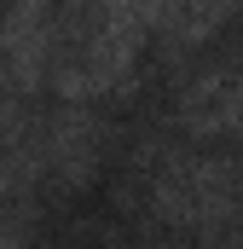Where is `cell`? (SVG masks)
<instances>
[{"label": "cell", "instance_id": "6da1fadb", "mask_svg": "<svg viewBox=\"0 0 243 249\" xmlns=\"http://www.w3.org/2000/svg\"><path fill=\"white\" fill-rule=\"evenodd\" d=\"M47 35H52L47 0H23V6L12 12V23H6V64L35 81V70L47 64Z\"/></svg>", "mask_w": 243, "mask_h": 249}]
</instances>
